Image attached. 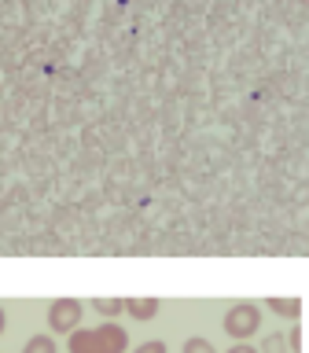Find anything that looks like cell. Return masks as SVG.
I'll return each instance as SVG.
<instances>
[{
  "label": "cell",
  "mask_w": 309,
  "mask_h": 353,
  "mask_svg": "<svg viewBox=\"0 0 309 353\" xmlns=\"http://www.w3.org/2000/svg\"><path fill=\"white\" fill-rule=\"evenodd\" d=\"M126 331L107 324L99 331H74L70 335V353H121L126 350Z\"/></svg>",
  "instance_id": "1"
},
{
  "label": "cell",
  "mask_w": 309,
  "mask_h": 353,
  "mask_svg": "<svg viewBox=\"0 0 309 353\" xmlns=\"http://www.w3.org/2000/svg\"><path fill=\"white\" fill-rule=\"evenodd\" d=\"M258 327H261V309L254 305V302H236L225 313V331L236 342H247Z\"/></svg>",
  "instance_id": "2"
},
{
  "label": "cell",
  "mask_w": 309,
  "mask_h": 353,
  "mask_svg": "<svg viewBox=\"0 0 309 353\" xmlns=\"http://www.w3.org/2000/svg\"><path fill=\"white\" fill-rule=\"evenodd\" d=\"M81 324V302L77 298H59V302H52L48 309V327L52 331H74Z\"/></svg>",
  "instance_id": "3"
},
{
  "label": "cell",
  "mask_w": 309,
  "mask_h": 353,
  "mask_svg": "<svg viewBox=\"0 0 309 353\" xmlns=\"http://www.w3.org/2000/svg\"><path fill=\"white\" fill-rule=\"evenodd\" d=\"M265 309H272V313L283 316V320L302 316V302H298V298H265Z\"/></svg>",
  "instance_id": "4"
},
{
  "label": "cell",
  "mask_w": 309,
  "mask_h": 353,
  "mask_svg": "<svg viewBox=\"0 0 309 353\" xmlns=\"http://www.w3.org/2000/svg\"><path fill=\"white\" fill-rule=\"evenodd\" d=\"M126 309L137 320H148V316L159 313V302H154V298H132V302H126Z\"/></svg>",
  "instance_id": "5"
},
{
  "label": "cell",
  "mask_w": 309,
  "mask_h": 353,
  "mask_svg": "<svg viewBox=\"0 0 309 353\" xmlns=\"http://www.w3.org/2000/svg\"><path fill=\"white\" fill-rule=\"evenodd\" d=\"M261 353H291V339L280 335V331H272V335L261 339Z\"/></svg>",
  "instance_id": "6"
},
{
  "label": "cell",
  "mask_w": 309,
  "mask_h": 353,
  "mask_svg": "<svg viewBox=\"0 0 309 353\" xmlns=\"http://www.w3.org/2000/svg\"><path fill=\"white\" fill-rule=\"evenodd\" d=\"M22 353H55V342L48 339V335H33L30 342H26V350Z\"/></svg>",
  "instance_id": "7"
},
{
  "label": "cell",
  "mask_w": 309,
  "mask_h": 353,
  "mask_svg": "<svg viewBox=\"0 0 309 353\" xmlns=\"http://www.w3.org/2000/svg\"><path fill=\"white\" fill-rule=\"evenodd\" d=\"M92 309H96V313H103V316H118L121 309H126V302H118V298H114V302H110V298H96Z\"/></svg>",
  "instance_id": "8"
},
{
  "label": "cell",
  "mask_w": 309,
  "mask_h": 353,
  "mask_svg": "<svg viewBox=\"0 0 309 353\" xmlns=\"http://www.w3.org/2000/svg\"><path fill=\"white\" fill-rule=\"evenodd\" d=\"M184 353H217V350L210 346L206 339H199V335H195V339H188V342H184Z\"/></svg>",
  "instance_id": "9"
},
{
  "label": "cell",
  "mask_w": 309,
  "mask_h": 353,
  "mask_svg": "<svg viewBox=\"0 0 309 353\" xmlns=\"http://www.w3.org/2000/svg\"><path fill=\"white\" fill-rule=\"evenodd\" d=\"M137 353H166V342H143V346H137Z\"/></svg>",
  "instance_id": "10"
},
{
  "label": "cell",
  "mask_w": 309,
  "mask_h": 353,
  "mask_svg": "<svg viewBox=\"0 0 309 353\" xmlns=\"http://www.w3.org/2000/svg\"><path fill=\"white\" fill-rule=\"evenodd\" d=\"M228 353H261V350H254V346H247V342H236Z\"/></svg>",
  "instance_id": "11"
},
{
  "label": "cell",
  "mask_w": 309,
  "mask_h": 353,
  "mask_svg": "<svg viewBox=\"0 0 309 353\" xmlns=\"http://www.w3.org/2000/svg\"><path fill=\"white\" fill-rule=\"evenodd\" d=\"M298 346H302V331L295 327V331H291V350H298Z\"/></svg>",
  "instance_id": "12"
},
{
  "label": "cell",
  "mask_w": 309,
  "mask_h": 353,
  "mask_svg": "<svg viewBox=\"0 0 309 353\" xmlns=\"http://www.w3.org/2000/svg\"><path fill=\"white\" fill-rule=\"evenodd\" d=\"M0 335H4V309H0Z\"/></svg>",
  "instance_id": "13"
}]
</instances>
